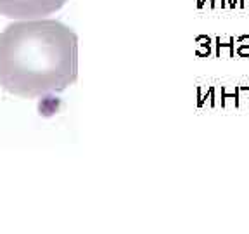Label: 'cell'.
<instances>
[{
    "mask_svg": "<svg viewBox=\"0 0 249 234\" xmlns=\"http://www.w3.org/2000/svg\"><path fill=\"white\" fill-rule=\"evenodd\" d=\"M78 78V37L54 20L12 23L0 33V87L24 99L62 92Z\"/></svg>",
    "mask_w": 249,
    "mask_h": 234,
    "instance_id": "obj_1",
    "label": "cell"
},
{
    "mask_svg": "<svg viewBox=\"0 0 249 234\" xmlns=\"http://www.w3.org/2000/svg\"><path fill=\"white\" fill-rule=\"evenodd\" d=\"M68 0H0V14L11 20H36L54 14Z\"/></svg>",
    "mask_w": 249,
    "mask_h": 234,
    "instance_id": "obj_2",
    "label": "cell"
}]
</instances>
